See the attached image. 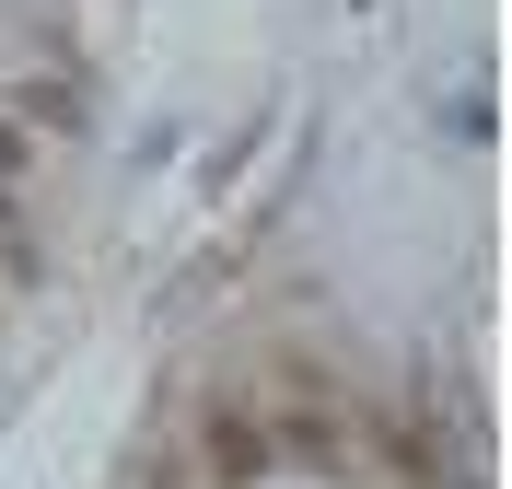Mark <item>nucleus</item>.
Returning a JSON list of instances; mask_svg holds the SVG:
<instances>
[{
	"label": "nucleus",
	"mask_w": 512,
	"mask_h": 489,
	"mask_svg": "<svg viewBox=\"0 0 512 489\" xmlns=\"http://www.w3.org/2000/svg\"><path fill=\"white\" fill-rule=\"evenodd\" d=\"M256 466H268V455H256V431H245V420H222V478H256Z\"/></svg>",
	"instance_id": "1"
},
{
	"label": "nucleus",
	"mask_w": 512,
	"mask_h": 489,
	"mask_svg": "<svg viewBox=\"0 0 512 489\" xmlns=\"http://www.w3.org/2000/svg\"><path fill=\"white\" fill-rule=\"evenodd\" d=\"M12 175H24V129H12V117H0V187H12Z\"/></svg>",
	"instance_id": "2"
}]
</instances>
